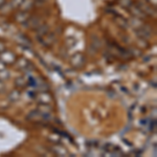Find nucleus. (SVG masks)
Masks as SVG:
<instances>
[{"label":"nucleus","instance_id":"nucleus-1","mask_svg":"<svg viewBox=\"0 0 157 157\" xmlns=\"http://www.w3.org/2000/svg\"><path fill=\"white\" fill-rule=\"evenodd\" d=\"M32 2H33V0H25V2L23 4H22V9L23 10H27V9H30L32 7Z\"/></svg>","mask_w":157,"mask_h":157},{"label":"nucleus","instance_id":"nucleus-2","mask_svg":"<svg viewBox=\"0 0 157 157\" xmlns=\"http://www.w3.org/2000/svg\"><path fill=\"white\" fill-rule=\"evenodd\" d=\"M4 2V0H0V6H2V3Z\"/></svg>","mask_w":157,"mask_h":157}]
</instances>
